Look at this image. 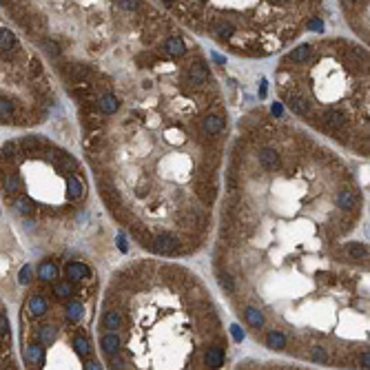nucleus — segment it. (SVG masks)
Masks as SVG:
<instances>
[{"instance_id": "30", "label": "nucleus", "mask_w": 370, "mask_h": 370, "mask_svg": "<svg viewBox=\"0 0 370 370\" xmlns=\"http://www.w3.org/2000/svg\"><path fill=\"white\" fill-rule=\"evenodd\" d=\"M53 293H56L60 299H67V297H71V293H74V286H71V282H60L53 286Z\"/></svg>"}, {"instance_id": "20", "label": "nucleus", "mask_w": 370, "mask_h": 370, "mask_svg": "<svg viewBox=\"0 0 370 370\" xmlns=\"http://www.w3.org/2000/svg\"><path fill=\"white\" fill-rule=\"evenodd\" d=\"M310 56H313V47H310V45H301V47H297V49L291 53V60L293 62H306Z\"/></svg>"}, {"instance_id": "24", "label": "nucleus", "mask_w": 370, "mask_h": 370, "mask_svg": "<svg viewBox=\"0 0 370 370\" xmlns=\"http://www.w3.org/2000/svg\"><path fill=\"white\" fill-rule=\"evenodd\" d=\"M74 348H75V352H78L80 357H89V355H91V344H89L87 337H75L74 339Z\"/></svg>"}, {"instance_id": "22", "label": "nucleus", "mask_w": 370, "mask_h": 370, "mask_svg": "<svg viewBox=\"0 0 370 370\" xmlns=\"http://www.w3.org/2000/svg\"><path fill=\"white\" fill-rule=\"evenodd\" d=\"M84 315V308L80 301H71V304H67V317H69L71 321H80Z\"/></svg>"}, {"instance_id": "3", "label": "nucleus", "mask_w": 370, "mask_h": 370, "mask_svg": "<svg viewBox=\"0 0 370 370\" xmlns=\"http://www.w3.org/2000/svg\"><path fill=\"white\" fill-rule=\"evenodd\" d=\"M259 157V164H262L266 171H275V169L279 167V155L275 148H262V151L257 153Z\"/></svg>"}, {"instance_id": "26", "label": "nucleus", "mask_w": 370, "mask_h": 370, "mask_svg": "<svg viewBox=\"0 0 370 370\" xmlns=\"http://www.w3.org/2000/svg\"><path fill=\"white\" fill-rule=\"evenodd\" d=\"M244 317H246V321H248L250 326H255V328H259V326L264 324V315L259 313L257 308H246Z\"/></svg>"}, {"instance_id": "17", "label": "nucleus", "mask_w": 370, "mask_h": 370, "mask_svg": "<svg viewBox=\"0 0 370 370\" xmlns=\"http://www.w3.org/2000/svg\"><path fill=\"white\" fill-rule=\"evenodd\" d=\"M164 49H167L171 56H184V53H186L184 40H180V38H169L167 45H164Z\"/></svg>"}, {"instance_id": "33", "label": "nucleus", "mask_w": 370, "mask_h": 370, "mask_svg": "<svg viewBox=\"0 0 370 370\" xmlns=\"http://www.w3.org/2000/svg\"><path fill=\"white\" fill-rule=\"evenodd\" d=\"M42 47H45V51L49 53V56H53V58L60 56V49H58V45L53 40H45V42H42Z\"/></svg>"}, {"instance_id": "35", "label": "nucleus", "mask_w": 370, "mask_h": 370, "mask_svg": "<svg viewBox=\"0 0 370 370\" xmlns=\"http://www.w3.org/2000/svg\"><path fill=\"white\" fill-rule=\"evenodd\" d=\"M23 147L27 148V151H36V148L40 147V140L33 138V135H29V138H25V140H23Z\"/></svg>"}, {"instance_id": "9", "label": "nucleus", "mask_w": 370, "mask_h": 370, "mask_svg": "<svg viewBox=\"0 0 370 370\" xmlns=\"http://www.w3.org/2000/svg\"><path fill=\"white\" fill-rule=\"evenodd\" d=\"M102 350L107 352V355H116L120 350V337L116 333H107L102 337Z\"/></svg>"}, {"instance_id": "21", "label": "nucleus", "mask_w": 370, "mask_h": 370, "mask_svg": "<svg viewBox=\"0 0 370 370\" xmlns=\"http://www.w3.org/2000/svg\"><path fill=\"white\" fill-rule=\"evenodd\" d=\"M122 324V315L118 313V310H109L107 315H104V326H107L109 330H118Z\"/></svg>"}, {"instance_id": "2", "label": "nucleus", "mask_w": 370, "mask_h": 370, "mask_svg": "<svg viewBox=\"0 0 370 370\" xmlns=\"http://www.w3.org/2000/svg\"><path fill=\"white\" fill-rule=\"evenodd\" d=\"M153 248L157 250V253L162 255H169V253H175L177 250V240L171 235H157L155 240H153Z\"/></svg>"}, {"instance_id": "36", "label": "nucleus", "mask_w": 370, "mask_h": 370, "mask_svg": "<svg viewBox=\"0 0 370 370\" xmlns=\"http://www.w3.org/2000/svg\"><path fill=\"white\" fill-rule=\"evenodd\" d=\"M215 33H218L220 38H231L233 36V27L231 25H218V31Z\"/></svg>"}, {"instance_id": "31", "label": "nucleus", "mask_w": 370, "mask_h": 370, "mask_svg": "<svg viewBox=\"0 0 370 370\" xmlns=\"http://www.w3.org/2000/svg\"><path fill=\"white\" fill-rule=\"evenodd\" d=\"M218 282H220V286H222L226 293H233V291H235V282H233L231 275L220 273V275H218Z\"/></svg>"}, {"instance_id": "18", "label": "nucleus", "mask_w": 370, "mask_h": 370, "mask_svg": "<svg viewBox=\"0 0 370 370\" xmlns=\"http://www.w3.org/2000/svg\"><path fill=\"white\" fill-rule=\"evenodd\" d=\"M266 344H269V348H273V350H282V348L286 346V337H284V333H279V330H271L269 337H266Z\"/></svg>"}, {"instance_id": "44", "label": "nucleus", "mask_w": 370, "mask_h": 370, "mask_svg": "<svg viewBox=\"0 0 370 370\" xmlns=\"http://www.w3.org/2000/svg\"><path fill=\"white\" fill-rule=\"evenodd\" d=\"M273 113L275 116H279V113H282V107H279V104H273Z\"/></svg>"}, {"instance_id": "28", "label": "nucleus", "mask_w": 370, "mask_h": 370, "mask_svg": "<svg viewBox=\"0 0 370 370\" xmlns=\"http://www.w3.org/2000/svg\"><path fill=\"white\" fill-rule=\"evenodd\" d=\"M14 116V104L7 98H0V122H7Z\"/></svg>"}, {"instance_id": "40", "label": "nucleus", "mask_w": 370, "mask_h": 370, "mask_svg": "<svg viewBox=\"0 0 370 370\" xmlns=\"http://www.w3.org/2000/svg\"><path fill=\"white\" fill-rule=\"evenodd\" d=\"M359 366H361V368H368V366H370V357H368V352H364V355L359 357Z\"/></svg>"}, {"instance_id": "38", "label": "nucleus", "mask_w": 370, "mask_h": 370, "mask_svg": "<svg viewBox=\"0 0 370 370\" xmlns=\"http://www.w3.org/2000/svg\"><path fill=\"white\" fill-rule=\"evenodd\" d=\"M118 5L124 7V9H129V11H135V7H138V0H118Z\"/></svg>"}, {"instance_id": "23", "label": "nucleus", "mask_w": 370, "mask_h": 370, "mask_svg": "<svg viewBox=\"0 0 370 370\" xmlns=\"http://www.w3.org/2000/svg\"><path fill=\"white\" fill-rule=\"evenodd\" d=\"M14 208L18 211L20 215H31L33 213V202L29 197H18L14 202Z\"/></svg>"}, {"instance_id": "7", "label": "nucleus", "mask_w": 370, "mask_h": 370, "mask_svg": "<svg viewBox=\"0 0 370 370\" xmlns=\"http://www.w3.org/2000/svg\"><path fill=\"white\" fill-rule=\"evenodd\" d=\"M204 131H206V133H211V135H215V133H220V131L224 129V118L222 116H206L204 118Z\"/></svg>"}, {"instance_id": "1", "label": "nucleus", "mask_w": 370, "mask_h": 370, "mask_svg": "<svg viewBox=\"0 0 370 370\" xmlns=\"http://www.w3.org/2000/svg\"><path fill=\"white\" fill-rule=\"evenodd\" d=\"M208 78V67L204 65V62H195V65L189 67V71H186V80H189L191 84H202L206 82Z\"/></svg>"}, {"instance_id": "37", "label": "nucleus", "mask_w": 370, "mask_h": 370, "mask_svg": "<svg viewBox=\"0 0 370 370\" xmlns=\"http://www.w3.org/2000/svg\"><path fill=\"white\" fill-rule=\"evenodd\" d=\"M7 333H9V321L5 315H0V337H5Z\"/></svg>"}, {"instance_id": "25", "label": "nucleus", "mask_w": 370, "mask_h": 370, "mask_svg": "<svg viewBox=\"0 0 370 370\" xmlns=\"http://www.w3.org/2000/svg\"><path fill=\"white\" fill-rule=\"evenodd\" d=\"M56 335L58 330L53 326H42L40 333H38V339H40V344H53L56 342Z\"/></svg>"}, {"instance_id": "15", "label": "nucleus", "mask_w": 370, "mask_h": 370, "mask_svg": "<svg viewBox=\"0 0 370 370\" xmlns=\"http://www.w3.org/2000/svg\"><path fill=\"white\" fill-rule=\"evenodd\" d=\"M346 253L350 259H366L368 257V248H366L361 242H350V244L346 246Z\"/></svg>"}, {"instance_id": "47", "label": "nucleus", "mask_w": 370, "mask_h": 370, "mask_svg": "<svg viewBox=\"0 0 370 370\" xmlns=\"http://www.w3.org/2000/svg\"><path fill=\"white\" fill-rule=\"evenodd\" d=\"M164 2H171V0H164Z\"/></svg>"}, {"instance_id": "13", "label": "nucleus", "mask_w": 370, "mask_h": 370, "mask_svg": "<svg viewBox=\"0 0 370 370\" xmlns=\"http://www.w3.org/2000/svg\"><path fill=\"white\" fill-rule=\"evenodd\" d=\"M16 47H18V40L14 33L9 29H0V51H11Z\"/></svg>"}, {"instance_id": "11", "label": "nucleus", "mask_w": 370, "mask_h": 370, "mask_svg": "<svg viewBox=\"0 0 370 370\" xmlns=\"http://www.w3.org/2000/svg\"><path fill=\"white\" fill-rule=\"evenodd\" d=\"M288 107L293 109L295 113H299V116H306V113L310 111V104H308V100H304L301 96H288Z\"/></svg>"}, {"instance_id": "46", "label": "nucleus", "mask_w": 370, "mask_h": 370, "mask_svg": "<svg viewBox=\"0 0 370 370\" xmlns=\"http://www.w3.org/2000/svg\"><path fill=\"white\" fill-rule=\"evenodd\" d=\"M271 2H277V5H282V2H286V0H271Z\"/></svg>"}, {"instance_id": "29", "label": "nucleus", "mask_w": 370, "mask_h": 370, "mask_svg": "<svg viewBox=\"0 0 370 370\" xmlns=\"http://www.w3.org/2000/svg\"><path fill=\"white\" fill-rule=\"evenodd\" d=\"M20 186H23V182H20V175L11 173V175L5 177V191H7V193H16V191H20Z\"/></svg>"}, {"instance_id": "10", "label": "nucleus", "mask_w": 370, "mask_h": 370, "mask_svg": "<svg viewBox=\"0 0 370 370\" xmlns=\"http://www.w3.org/2000/svg\"><path fill=\"white\" fill-rule=\"evenodd\" d=\"M98 107H100L102 113H116L118 107H120V102H118L116 96H111V93H104V96L100 98V102H98Z\"/></svg>"}, {"instance_id": "12", "label": "nucleus", "mask_w": 370, "mask_h": 370, "mask_svg": "<svg viewBox=\"0 0 370 370\" xmlns=\"http://www.w3.org/2000/svg\"><path fill=\"white\" fill-rule=\"evenodd\" d=\"M58 275V269L53 262H42L40 266H38V277L45 279V282H51V279H56Z\"/></svg>"}, {"instance_id": "39", "label": "nucleus", "mask_w": 370, "mask_h": 370, "mask_svg": "<svg viewBox=\"0 0 370 370\" xmlns=\"http://www.w3.org/2000/svg\"><path fill=\"white\" fill-rule=\"evenodd\" d=\"M231 333H233V339H235V342H242V339H244V330H242L237 324L231 326Z\"/></svg>"}, {"instance_id": "42", "label": "nucleus", "mask_w": 370, "mask_h": 370, "mask_svg": "<svg viewBox=\"0 0 370 370\" xmlns=\"http://www.w3.org/2000/svg\"><path fill=\"white\" fill-rule=\"evenodd\" d=\"M31 71L33 74H40V62L38 60H31Z\"/></svg>"}, {"instance_id": "41", "label": "nucleus", "mask_w": 370, "mask_h": 370, "mask_svg": "<svg viewBox=\"0 0 370 370\" xmlns=\"http://www.w3.org/2000/svg\"><path fill=\"white\" fill-rule=\"evenodd\" d=\"M111 368H124V361H122V359H113L111 361Z\"/></svg>"}, {"instance_id": "32", "label": "nucleus", "mask_w": 370, "mask_h": 370, "mask_svg": "<svg viewBox=\"0 0 370 370\" xmlns=\"http://www.w3.org/2000/svg\"><path fill=\"white\" fill-rule=\"evenodd\" d=\"M310 359L320 361V364H326V361H328V355H326V350L321 346H315L313 350H310Z\"/></svg>"}, {"instance_id": "48", "label": "nucleus", "mask_w": 370, "mask_h": 370, "mask_svg": "<svg viewBox=\"0 0 370 370\" xmlns=\"http://www.w3.org/2000/svg\"><path fill=\"white\" fill-rule=\"evenodd\" d=\"M350 2H352V0H350Z\"/></svg>"}, {"instance_id": "4", "label": "nucleus", "mask_w": 370, "mask_h": 370, "mask_svg": "<svg viewBox=\"0 0 370 370\" xmlns=\"http://www.w3.org/2000/svg\"><path fill=\"white\" fill-rule=\"evenodd\" d=\"M89 266H84V264H80V262H71V264H67V277L71 279V282H80V279H84V277H89Z\"/></svg>"}, {"instance_id": "6", "label": "nucleus", "mask_w": 370, "mask_h": 370, "mask_svg": "<svg viewBox=\"0 0 370 370\" xmlns=\"http://www.w3.org/2000/svg\"><path fill=\"white\" fill-rule=\"evenodd\" d=\"M337 204L339 208H344V211H348V208H355L357 206V195L352 189H342L337 195Z\"/></svg>"}, {"instance_id": "8", "label": "nucleus", "mask_w": 370, "mask_h": 370, "mask_svg": "<svg viewBox=\"0 0 370 370\" xmlns=\"http://www.w3.org/2000/svg\"><path fill=\"white\" fill-rule=\"evenodd\" d=\"M47 308H49V304H47V299L42 295H33L31 299H29V313H31L33 317H42V315L47 313Z\"/></svg>"}, {"instance_id": "14", "label": "nucleus", "mask_w": 370, "mask_h": 370, "mask_svg": "<svg viewBox=\"0 0 370 370\" xmlns=\"http://www.w3.org/2000/svg\"><path fill=\"white\" fill-rule=\"evenodd\" d=\"M62 74H65L67 78H71L74 82H82V78L87 75V67H82V65H67L65 69H62Z\"/></svg>"}, {"instance_id": "16", "label": "nucleus", "mask_w": 370, "mask_h": 370, "mask_svg": "<svg viewBox=\"0 0 370 370\" xmlns=\"http://www.w3.org/2000/svg\"><path fill=\"white\" fill-rule=\"evenodd\" d=\"M324 122H326V126H330V129H342L344 122H346V116H344L342 111H328L324 116Z\"/></svg>"}, {"instance_id": "43", "label": "nucleus", "mask_w": 370, "mask_h": 370, "mask_svg": "<svg viewBox=\"0 0 370 370\" xmlns=\"http://www.w3.org/2000/svg\"><path fill=\"white\" fill-rule=\"evenodd\" d=\"M84 368H87V370H98V368H100V364H96V361H89Z\"/></svg>"}, {"instance_id": "5", "label": "nucleus", "mask_w": 370, "mask_h": 370, "mask_svg": "<svg viewBox=\"0 0 370 370\" xmlns=\"http://www.w3.org/2000/svg\"><path fill=\"white\" fill-rule=\"evenodd\" d=\"M204 361H206L208 368H220V366L224 364V350L220 346H213L206 350V357H204Z\"/></svg>"}, {"instance_id": "27", "label": "nucleus", "mask_w": 370, "mask_h": 370, "mask_svg": "<svg viewBox=\"0 0 370 370\" xmlns=\"http://www.w3.org/2000/svg\"><path fill=\"white\" fill-rule=\"evenodd\" d=\"M42 357H45V348H42L40 344H33V346L27 348V359L31 361V364H40Z\"/></svg>"}, {"instance_id": "45", "label": "nucleus", "mask_w": 370, "mask_h": 370, "mask_svg": "<svg viewBox=\"0 0 370 370\" xmlns=\"http://www.w3.org/2000/svg\"><path fill=\"white\" fill-rule=\"evenodd\" d=\"M118 242H120V248L126 250V244H124V237H118Z\"/></svg>"}, {"instance_id": "34", "label": "nucleus", "mask_w": 370, "mask_h": 370, "mask_svg": "<svg viewBox=\"0 0 370 370\" xmlns=\"http://www.w3.org/2000/svg\"><path fill=\"white\" fill-rule=\"evenodd\" d=\"M18 282L23 284V286H27V284L31 282V269H29V266H23V269H20V273H18Z\"/></svg>"}, {"instance_id": "19", "label": "nucleus", "mask_w": 370, "mask_h": 370, "mask_svg": "<svg viewBox=\"0 0 370 370\" xmlns=\"http://www.w3.org/2000/svg\"><path fill=\"white\" fill-rule=\"evenodd\" d=\"M84 186L80 180H75V177H69L67 180V195H69V199H78L80 195H82Z\"/></svg>"}]
</instances>
